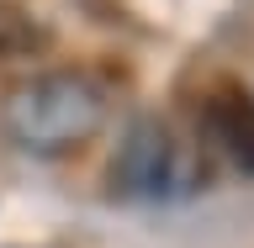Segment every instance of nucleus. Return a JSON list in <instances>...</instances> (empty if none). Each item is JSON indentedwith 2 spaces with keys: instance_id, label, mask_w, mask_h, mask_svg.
<instances>
[{
  "instance_id": "nucleus-1",
  "label": "nucleus",
  "mask_w": 254,
  "mask_h": 248,
  "mask_svg": "<svg viewBox=\"0 0 254 248\" xmlns=\"http://www.w3.org/2000/svg\"><path fill=\"white\" fill-rule=\"evenodd\" d=\"M111 111V90L101 74L85 69H59V74H37L5 95V132H11L27 153H69Z\"/></svg>"
},
{
  "instance_id": "nucleus-2",
  "label": "nucleus",
  "mask_w": 254,
  "mask_h": 248,
  "mask_svg": "<svg viewBox=\"0 0 254 248\" xmlns=\"http://www.w3.org/2000/svg\"><path fill=\"white\" fill-rule=\"evenodd\" d=\"M180 190V148L159 116H138L111 153V196L122 201H164Z\"/></svg>"
},
{
  "instance_id": "nucleus-3",
  "label": "nucleus",
  "mask_w": 254,
  "mask_h": 248,
  "mask_svg": "<svg viewBox=\"0 0 254 248\" xmlns=\"http://www.w3.org/2000/svg\"><path fill=\"white\" fill-rule=\"evenodd\" d=\"M201 127H206V138L217 143V153L238 174L254 180V95L244 85H233V79H222L201 106Z\"/></svg>"
},
{
  "instance_id": "nucleus-4",
  "label": "nucleus",
  "mask_w": 254,
  "mask_h": 248,
  "mask_svg": "<svg viewBox=\"0 0 254 248\" xmlns=\"http://www.w3.org/2000/svg\"><path fill=\"white\" fill-rule=\"evenodd\" d=\"M43 48H48V27L21 0H0V53L5 58H32Z\"/></svg>"
}]
</instances>
